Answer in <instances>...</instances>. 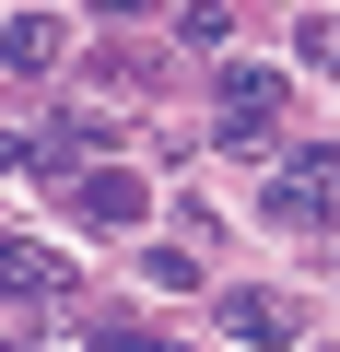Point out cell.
I'll list each match as a JSON object with an SVG mask.
<instances>
[{
	"label": "cell",
	"mask_w": 340,
	"mask_h": 352,
	"mask_svg": "<svg viewBox=\"0 0 340 352\" xmlns=\"http://www.w3.org/2000/svg\"><path fill=\"white\" fill-rule=\"evenodd\" d=\"M94 352H164V340H152V329H129V317H106V329H94Z\"/></svg>",
	"instance_id": "9c48e42d"
},
{
	"label": "cell",
	"mask_w": 340,
	"mask_h": 352,
	"mask_svg": "<svg viewBox=\"0 0 340 352\" xmlns=\"http://www.w3.org/2000/svg\"><path fill=\"white\" fill-rule=\"evenodd\" d=\"M177 36H188V47H223V36H235V12H223V0H188V12H177Z\"/></svg>",
	"instance_id": "52a82bcc"
},
{
	"label": "cell",
	"mask_w": 340,
	"mask_h": 352,
	"mask_svg": "<svg viewBox=\"0 0 340 352\" xmlns=\"http://www.w3.org/2000/svg\"><path fill=\"white\" fill-rule=\"evenodd\" d=\"M293 47H305V59H328V71H340V12H317V24H305V36H293Z\"/></svg>",
	"instance_id": "ba28073f"
},
{
	"label": "cell",
	"mask_w": 340,
	"mask_h": 352,
	"mask_svg": "<svg viewBox=\"0 0 340 352\" xmlns=\"http://www.w3.org/2000/svg\"><path fill=\"white\" fill-rule=\"evenodd\" d=\"M270 106H282V71H258V59H235V71H223V141H235V153H258V129H270Z\"/></svg>",
	"instance_id": "7a4b0ae2"
},
{
	"label": "cell",
	"mask_w": 340,
	"mask_h": 352,
	"mask_svg": "<svg viewBox=\"0 0 340 352\" xmlns=\"http://www.w3.org/2000/svg\"><path fill=\"white\" fill-rule=\"evenodd\" d=\"M270 223H282V235H328V223H340V200H328V176H317V164L270 176Z\"/></svg>",
	"instance_id": "3957f363"
},
{
	"label": "cell",
	"mask_w": 340,
	"mask_h": 352,
	"mask_svg": "<svg viewBox=\"0 0 340 352\" xmlns=\"http://www.w3.org/2000/svg\"><path fill=\"white\" fill-rule=\"evenodd\" d=\"M12 164H36V141H12V129H0V176H12Z\"/></svg>",
	"instance_id": "30bf717a"
},
{
	"label": "cell",
	"mask_w": 340,
	"mask_h": 352,
	"mask_svg": "<svg viewBox=\"0 0 340 352\" xmlns=\"http://www.w3.org/2000/svg\"><path fill=\"white\" fill-rule=\"evenodd\" d=\"M0 59H12V71H59V24L47 12H12V24H0Z\"/></svg>",
	"instance_id": "8992f818"
},
{
	"label": "cell",
	"mask_w": 340,
	"mask_h": 352,
	"mask_svg": "<svg viewBox=\"0 0 340 352\" xmlns=\"http://www.w3.org/2000/svg\"><path fill=\"white\" fill-rule=\"evenodd\" d=\"M0 294H12V305H59V294H71V270H59L36 235H0Z\"/></svg>",
	"instance_id": "277c9868"
},
{
	"label": "cell",
	"mask_w": 340,
	"mask_h": 352,
	"mask_svg": "<svg viewBox=\"0 0 340 352\" xmlns=\"http://www.w3.org/2000/svg\"><path fill=\"white\" fill-rule=\"evenodd\" d=\"M36 164L59 176V188H71V212H82V223H141V212H152V188H141L129 164H94V176H71V164H59L47 141H36Z\"/></svg>",
	"instance_id": "6da1fadb"
},
{
	"label": "cell",
	"mask_w": 340,
	"mask_h": 352,
	"mask_svg": "<svg viewBox=\"0 0 340 352\" xmlns=\"http://www.w3.org/2000/svg\"><path fill=\"white\" fill-rule=\"evenodd\" d=\"M223 340H247V352H293L305 329H293L282 294H223Z\"/></svg>",
	"instance_id": "5b68a950"
},
{
	"label": "cell",
	"mask_w": 340,
	"mask_h": 352,
	"mask_svg": "<svg viewBox=\"0 0 340 352\" xmlns=\"http://www.w3.org/2000/svg\"><path fill=\"white\" fill-rule=\"evenodd\" d=\"M94 12H117V24H129V12H152V0H94Z\"/></svg>",
	"instance_id": "8fae6325"
}]
</instances>
